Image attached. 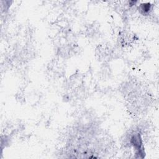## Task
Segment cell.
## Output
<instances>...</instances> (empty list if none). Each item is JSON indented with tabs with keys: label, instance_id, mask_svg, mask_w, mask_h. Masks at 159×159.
Listing matches in <instances>:
<instances>
[{
	"label": "cell",
	"instance_id": "6da1fadb",
	"mask_svg": "<svg viewBox=\"0 0 159 159\" xmlns=\"http://www.w3.org/2000/svg\"><path fill=\"white\" fill-rule=\"evenodd\" d=\"M131 143H132V145H134V147L139 151V152H141L142 141L139 134L134 135L132 139H131Z\"/></svg>",
	"mask_w": 159,
	"mask_h": 159
},
{
	"label": "cell",
	"instance_id": "7a4b0ae2",
	"mask_svg": "<svg viewBox=\"0 0 159 159\" xmlns=\"http://www.w3.org/2000/svg\"><path fill=\"white\" fill-rule=\"evenodd\" d=\"M151 6H152V5H150L149 3L144 4V5H142V10L144 11L145 13H148L151 10Z\"/></svg>",
	"mask_w": 159,
	"mask_h": 159
}]
</instances>
